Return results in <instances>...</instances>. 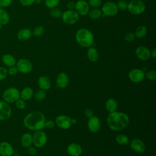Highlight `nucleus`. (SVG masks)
<instances>
[{"label": "nucleus", "instance_id": "1", "mask_svg": "<svg viewBox=\"0 0 156 156\" xmlns=\"http://www.w3.org/2000/svg\"><path fill=\"white\" fill-rule=\"evenodd\" d=\"M107 122L110 129L119 131L127 126L129 123V118L124 113L115 111L110 113L107 116Z\"/></svg>", "mask_w": 156, "mask_h": 156}, {"label": "nucleus", "instance_id": "2", "mask_svg": "<svg viewBox=\"0 0 156 156\" xmlns=\"http://www.w3.org/2000/svg\"><path fill=\"white\" fill-rule=\"evenodd\" d=\"M45 117L38 111H34L27 114L23 119L24 126L31 130H40L44 127Z\"/></svg>", "mask_w": 156, "mask_h": 156}, {"label": "nucleus", "instance_id": "3", "mask_svg": "<svg viewBox=\"0 0 156 156\" xmlns=\"http://www.w3.org/2000/svg\"><path fill=\"white\" fill-rule=\"evenodd\" d=\"M75 37L77 43L83 48H89L94 43L93 34L90 30L85 28L77 30Z\"/></svg>", "mask_w": 156, "mask_h": 156}, {"label": "nucleus", "instance_id": "4", "mask_svg": "<svg viewBox=\"0 0 156 156\" xmlns=\"http://www.w3.org/2000/svg\"><path fill=\"white\" fill-rule=\"evenodd\" d=\"M146 9V5L141 0H132L128 3L127 10L133 15L143 13Z\"/></svg>", "mask_w": 156, "mask_h": 156}, {"label": "nucleus", "instance_id": "5", "mask_svg": "<svg viewBox=\"0 0 156 156\" xmlns=\"http://www.w3.org/2000/svg\"><path fill=\"white\" fill-rule=\"evenodd\" d=\"M20 98L19 90L14 87L7 88L2 94V98L5 102L8 103L14 102Z\"/></svg>", "mask_w": 156, "mask_h": 156}, {"label": "nucleus", "instance_id": "6", "mask_svg": "<svg viewBox=\"0 0 156 156\" xmlns=\"http://www.w3.org/2000/svg\"><path fill=\"white\" fill-rule=\"evenodd\" d=\"M62 19L64 23L68 25L74 24L79 19V15L74 10H68L62 15Z\"/></svg>", "mask_w": 156, "mask_h": 156}, {"label": "nucleus", "instance_id": "7", "mask_svg": "<svg viewBox=\"0 0 156 156\" xmlns=\"http://www.w3.org/2000/svg\"><path fill=\"white\" fill-rule=\"evenodd\" d=\"M102 13L105 16H113L117 14L118 9L116 4L112 1H107L104 3L101 9Z\"/></svg>", "mask_w": 156, "mask_h": 156}, {"label": "nucleus", "instance_id": "8", "mask_svg": "<svg viewBox=\"0 0 156 156\" xmlns=\"http://www.w3.org/2000/svg\"><path fill=\"white\" fill-rule=\"evenodd\" d=\"M47 142L46 133L41 130L36 131L32 136V143L37 147H43Z\"/></svg>", "mask_w": 156, "mask_h": 156}, {"label": "nucleus", "instance_id": "9", "mask_svg": "<svg viewBox=\"0 0 156 156\" xmlns=\"http://www.w3.org/2000/svg\"><path fill=\"white\" fill-rule=\"evenodd\" d=\"M16 68L18 71L27 74L30 73L32 69V64L26 58H21L16 63Z\"/></svg>", "mask_w": 156, "mask_h": 156}, {"label": "nucleus", "instance_id": "10", "mask_svg": "<svg viewBox=\"0 0 156 156\" xmlns=\"http://www.w3.org/2000/svg\"><path fill=\"white\" fill-rule=\"evenodd\" d=\"M12 115L10 106L5 101H0V121L8 119Z\"/></svg>", "mask_w": 156, "mask_h": 156}, {"label": "nucleus", "instance_id": "11", "mask_svg": "<svg viewBox=\"0 0 156 156\" xmlns=\"http://www.w3.org/2000/svg\"><path fill=\"white\" fill-rule=\"evenodd\" d=\"M55 122L57 126L62 129H68L72 124L71 119L64 115L57 116L55 118Z\"/></svg>", "mask_w": 156, "mask_h": 156}, {"label": "nucleus", "instance_id": "12", "mask_svg": "<svg viewBox=\"0 0 156 156\" xmlns=\"http://www.w3.org/2000/svg\"><path fill=\"white\" fill-rule=\"evenodd\" d=\"M75 10L81 16H85L88 13L90 6L85 0H79L75 3Z\"/></svg>", "mask_w": 156, "mask_h": 156}, {"label": "nucleus", "instance_id": "13", "mask_svg": "<svg viewBox=\"0 0 156 156\" xmlns=\"http://www.w3.org/2000/svg\"><path fill=\"white\" fill-rule=\"evenodd\" d=\"M145 77L144 71L140 69H132L129 73V79L135 83H139L142 82Z\"/></svg>", "mask_w": 156, "mask_h": 156}, {"label": "nucleus", "instance_id": "14", "mask_svg": "<svg viewBox=\"0 0 156 156\" xmlns=\"http://www.w3.org/2000/svg\"><path fill=\"white\" fill-rule=\"evenodd\" d=\"M135 54L139 59L147 60L151 57V51L146 46H140L135 49Z\"/></svg>", "mask_w": 156, "mask_h": 156}, {"label": "nucleus", "instance_id": "15", "mask_svg": "<svg viewBox=\"0 0 156 156\" xmlns=\"http://www.w3.org/2000/svg\"><path fill=\"white\" fill-rule=\"evenodd\" d=\"M13 149L12 145L7 142L0 143V155L1 156H12L13 155Z\"/></svg>", "mask_w": 156, "mask_h": 156}, {"label": "nucleus", "instance_id": "16", "mask_svg": "<svg viewBox=\"0 0 156 156\" xmlns=\"http://www.w3.org/2000/svg\"><path fill=\"white\" fill-rule=\"evenodd\" d=\"M88 127L91 132H97L101 129V121L99 118L93 116L88 121Z\"/></svg>", "mask_w": 156, "mask_h": 156}, {"label": "nucleus", "instance_id": "17", "mask_svg": "<svg viewBox=\"0 0 156 156\" xmlns=\"http://www.w3.org/2000/svg\"><path fill=\"white\" fill-rule=\"evenodd\" d=\"M130 147L136 152L143 153L145 151L146 146L144 143L138 138L133 139L130 143Z\"/></svg>", "mask_w": 156, "mask_h": 156}, {"label": "nucleus", "instance_id": "18", "mask_svg": "<svg viewBox=\"0 0 156 156\" xmlns=\"http://www.w3.org/2000/svg\"><path fill=\"white\" fill-rule=\"evenodd\" d=\"M69 82L68 75L65 73H60L56 78L57 86L60 88H65L67 87Z\"/></svg>", "mask_w": 156, "mask_h": 156}, {"label": "nucleus", "instance_id": "19", "mask_svg": "<svg viewBox=\"0 0 156 156\" xmlns=\"http://www.w3.org/2000/svg\"><path fill=\"white\" fill-rule=\"evenodd\" d=\"M66 151L71 156H79L82 153V147L77 143H71L67 147Z\"/></svg>", "mask_w": 156, "mask_h": 156}, {"label": "nucleus", "instance_id": "20", "mask_svg": "<svg viewBox=\"0 0 156 156\" xmlns=\"http://www.w3.org/2000/svg\"><path fill=\"white\" fill-rule=\"evenodd\" d=\"M38 87L43 90H46L51 87V81L46 76H41L38 79Z\"/></svg>", "mask_w": 156, "mask_h": 156}, {"label": "nucleus", "instance_id": "21", "mask_svg": "<svg viewBox=\"0 0 156 156\" xmlns=\"http://www.w3.org/2000/svg\"><path fill=\"white\" fill-rule=\"evenodd\" d=\"M32 35V32L29 29H22L17 34V38L21 41H26L30 38Z\"/></svg>", "mask_w": 156, "mask_h": 156}, {"label": "nucleus", "instance_id": "22", "mask_svg": "<svg viewBox=\"0 0 156 156\" xmlns=\"http://www.w3.org/2000/svg\"><path fill=\"white\" fill-rule=\"evenodd\" d=\"M87 57L92 62H96L99 58V53L96 48L93 47H89L87 50Z\"/></svg>", "mask_w": 156, "mask_h": 156}, {"label": "nucleus", "instance_id": "23", "mask_svg": "<svg viewBox=\"0 0 156 156\" xmlns=\"http://www.w3.org/2000/svg\"><path fill=\"white\" fill-rule=\"evenodd\" d=\"M21 145L24 147H29L32 143V136L29 133H24L21 138Z\"/></svg>", "mask_w": 156, "mask_h": 156}, {"label": "nucleus", "instance_id": "24", "mask_svg": "<svg viewBox=\"0 0 156 156\" xmlns=\"http://www.w3.org/2000/svg\"><path fill=\"white\" fill-rule=\"evenodd\" d=\"M2 61L3 63L9 67L15 66L16 64L15 58L11 54H4L2 57Z\"/></svg>", "mask_w": 156, "mask_h": 156}, {"label": "nucleus", "instance_id": "25", "mask_svg": "<svg viewBox=\"0 0 156 156\" xmlns=\"http://www.w3.org/2000/svg\"><path fill=\"white\" fill-rule=\"evenodd\" d=\"M34 94L33 90L30 87H25L20 93V97L24 101H27L32 98Z\"/></svg>", "mask_w": 156, "mask_h": 156}, {"label": "nucleus", "instance_id": "26", "mask_svg": "<svg viewBox=\"0 0 156 156\" xmlns=\"http://www.w3.org/2000/svg\"><path fill=\"white\" fill-rule=\"evenodd\" d=\"M117 107H118V104H117V102L116 101L113 99V98H110L108 99L106 102H105V108H106V110L110 112V113H112V112H115L116 110L117 109Z\"/></svg>", "mask_w": 156, "mask_h": 156}, {"label": "nucleus", "instance_id": "27", "mask_svg": "<svg viewBox=\"0 0 156 156\" xmlns=\"http://www.w3.org/2000/svg\"><path fill=\"white\" fill-rule=\"evenodd\" d=\"M147 33V29L146 26L141 25L138 26L135 32V35L138 38H142L144 37Z\"/></svg>", "mask_w": 156, "mask_h": 156}, {"label": "nucleus", "instance_id": "28", "mask_svg": "<svg viewBox=\"0 0 156 156\" xmlns=\"http://www.w3.org/2000/svg\"><path fill=\"white\" fill-rule=\"evenodd\" d=\"M102 14L101 10L98 8H93L88 12L89 17L92 20H98L101 16Z\"/></svg>", "mask_w": 156, "mask_h": 156}, {"label": "nucleus", "instance_id": "29", "mask_svg": "<svg viewBox=\"0 0 156 156\" xmlns=\"http://www.w3.org/2000/svg\"><path fill=\"white\" fill-rule=\"evenodd\" d=\"M9 13L5 10L0 9V24L5 25L9 23Z\"/></svg>", "mask_w": 156, "mask_h": 156}, {"label": "nucleus", "instance_id": "30", "mask_svg": "<svg viewBox=\"0 0 156 156\" xmlns=\"http://www.w3.org/2000/svg\"><path fill=\"white\" fill-rule=\"evenodd\" d=\"M116 141L120 145H127L129 144V138L124 135H118L116 137Z\"/></svg>", "mask_w": 156, "mask_h": 156}, {"label": "nucleus", "instance_id": "31", "mask_svg": "<svg viewBox=\"0 0 156 156\" xmlns=\"http://www.w3.org/2000/svg\"><path fill=\"white\" fill-rule=\"evenodd\" d=\"M62 11L60 9L57 7H54L53 9H51V10L50 12L51 16L54 18H58L62 16Z\"/></svg>", "mask_w": 156, "mask_h": 156}, {"label": "nucleus", "instance_id": "32", "mask_svg": "<svg viewBox=\"0 0 156 156\" xmlns=\"http://www.w3.org/2000/svg\"><path fill=\"white\" fill-rule=\"evenodd\" d=\"M60 2V0H45V5L49 9H53L57 7Z\"/></svg>", "mask_w": 156, "mask_h": 156}, {"label": "nucleus", "instance_id": "33", "mask_svg": "<svg viewBox=\"0 0 156 156\" xmlns=\"http://www.w3.org/2000/svg\"><path fill=\"white\" fill-rule=\"evenodd\" d=\"M35 99L37 101H43L46 97V92L43 90L37 91L34 95Z\"/></svg>", "mask_w": 156, "mask_h": 156}, {"label": "nucleus", "instance_id": "34", "mask_svg": "<svg viewBox=\"0 0 156 156\" xmlns=\"http://www.w3.org/2000/svg\"><path fill=\"white\" fill-rule=\"evenodd\" d=\"M44 32V28L41 26H38L34 29L32 31V34L35 36L40 37V36H41Z\"/></svg>", "mask_w": 156, "mask_h": 156}, {"label": "nucleus", "instance_id": "35", "mask_svg": "<svg viewBox=\"0 0 156 156\" xmlns=\"http://www.w3.org/2000/svg\"><path fill=\"white\" fill-rule=\"evenodd\" d=\"M116 5H117L118 10L124 11L127 9L128 2L125 0H119Z\"/></svg>", "mask_w": 156, "mask_h": 156}, {"label": "nucleus", "instance_id": "36", "mask_svg": "<svg viewBox=\"0 0 156 156\" xmlns=\"http://www.w3.org/2000/svg\"><path fill=\"white\" fill-rule=\"evenodd\" d=\"M145 76L148 80L155 81L156 79V72L155 70H149L146 73Z\"/></svg>", "mask_w": 156, "mask_h": 156}, {"label": "nucleus", "instance_id": "37", "mask_svg": "<svg viewBox=\"0 0 156 156\" xmlns=\"http://www.w3.org/2000/svg\"><path fill=\"white\" fill-rule=\"evenodd\" d=\"M88 5L93 8H98L102 4V0H88Z\"/></svg>", "mask_w": 156, "mask_h": 156}, {"label": "nucleus", "instance_id": "38", "mask_svg": "<svg viewBox=\"0 0 156 156\" xmlns=\"http://www.w3.org/2000/svg\"><path fill=\"white\" fill-rule=\"evenodd\" d=\"M16 106L19 109H24L26 107V102L22 99H18L17 101H15Z\"/></svg>", "mask_w": 156, "mask_h": 156}, {"label": "nucleus", "instance_id": "39", "mask_svg": "<svg viewBox=\"0 0 156 156\" xmlns=\"http://www.w3.org/2000/svg\"><path fill=\"white\" fill-rule=\"evenodd\" d=\"M136 37L133 32H128L124 36V40L127 41H133L135 39Z\"/></svg>", "mask_w": 156, "mask_h": 156}, {"label": "nucleus", "instance_id": "40", "mask_svg": "<svg viewBox=\"0 0 156 156\" xmlns=\"http://www.w3.org/2000/svg\"><path fill=\"white\" fill-rule=\"evenodd\" d=\"M7 73V70L5 68L0 67V81L6 78Z\"/></svg>", "mask_w": 156, "mask_h": 156}, {"label": "nucleus", "instance_id": "41", "mask_svg": "<svg viewBox=\"0 0 156 156\" xmlns=\"http://www.w3.org/2000/svg\"><path fill=\"white\" fill-rule=\"evenodd\" d=\"M18 72V70L16 68V66H10L9 69V70L7 71V73L10 76H14L15 74H17V73Z\"/></svg>", "mask_w": 156, "mask_h": 156}, {"label": "nucleus", "instance_id": "42", "mask_svg": "<svg viewBox=\"0 0 156 156\" xmlns=\"http://www.w3.org/2000/svg\"><path fill=\"white\" fill-rule=\"evenodd\" d=\"M13 0H0V7H8L12 3Z\"/></svg>", "mask_w": 156, "mask_h": 156}, {"label": "nucleus", "instance_id": "43", "mask_svg": "<svg viewBox=\"0 0 156 156\" xmlns=\"http://www.w3.org/2000/svg\"><path fill=\"white\" fill-rule=\"evenodd\" d=\"M21 4L23 6H30L33 4L35 2V0H20Z\"/></svg>", "mask_w": 156, "mask_h": 156}, {"label": "nucleus", "instance_id": "44", "mask_svg": "<svg viewBox=\"0 0 156 156\" xmlns=\"http://www.w3.org/2000/svg\"><path fill=\"white\" fill-rule=\"evenodd\" d=\"M44 127H47L48 129H51L54 127V122L52 120H48L45 121L44 122Z\"/></svg>", "mask_w": 156, "mask_h": 156}, {"label": "nucleus", "instance_id": "45", "mask_svg": "<svg viewBox=\"0 0 156 156\" xmlns=\"http://www.w3.org/2000/svg\"><path fill=\"white\" fill-rule=\"evenodd\" d=\"M27 152L30 155H32V156L35 155L37 153L36 149L34 147H32V146H29V147H27Z\"/></svg>", "mask_w": 156, "mask_h": 156}, {"label": "nucleus", "instance_id": "46", "mask_svg": "<svg viewBox=\"0 0 156 156\" xmlns=\"http://www.w3.org/2000/svg\"><path fill=\"white\" fill-rule=\"evenodd\" d=\"M93 114H94V113H93V110L91 109V108H87L85 110V116L87 117V118H91V117H92L93 116Z\"/></svg>", "mask_w": 156, "mask_h": 156}, {"label": "nucleus", "instance_id": "47", "mask_svg": "<svg viewBox=\"0 0 156 156\" xmlns=\"http://www.w3.org/2000/svg\"><path fill=\"white\" fill-rule=\"evenodd\" d=\"M66 7L68 10H74L75 8V3L73 1H69L67 3Z\"/></svg>", "mask_w": 156, "mask_h": 156}, {"label": "nucleus", "instance_id": "48", "mask_svg": "<svg viewBox=\"0 0 156 156\" xmlns=\"http://www.w3.org/2000/svg\"><path fill=\"white\" fill-rule=\"evenodd\" d=\"M151 56H152L154 58H156V50H155V49H154L151 52Z\"/></svg>", "mask_w": 156, "mask_h": 156}, {"label": "nucleus", "instance_id": "49", "mask_svg": "<svg viewBox=\"0 0 156 156\" xmlns=\"http://www.w3.org/2000/svg\"><path fill=\"white\" fill-rule=\"evenodd\" d=\"M34 2L37 4H40L41 2V0H35Z\"/></svg>", "mask_w": 156, "mask_h": 156}, {"label": "nucleus", "instance_id": "50", "mask_svg": "<svg viewBox=\"0 0 156 156\" xmlns=\"http://www.w3.org/2000/svg\"><path fill=\"white\" fill-rule=\"evenodd\" d=\"M1 27H2V24H0V30H1Z\"/></svg>", "mask_w": 156, "mask_h": 156}, {"label": "nucleus", "instance_id": "51", "mask_svg": "<svg viewBox=\"0 0 156 156\" xmlns=\"http://www.w3.org/2000/svg\"><path fill=\"white\" fill-rule=\"evenodd\" d=\"M13 156H21V155H14Z\"/></svg>", "mask_w": 156, "mask_h": 156}, {"label": "nucleus", "instance_id": "52", "mask_svg": "<svg viewBox=\"0 0 156 156\" xmlns=\"http://www.w3.org/2000/svg\"><path fill=\"white\" fill-rule=\"evenodd\" d=\"M118 1H119V0H118Z\"/></svg>", "mask_w": 156, "mask_h": 156}]
</instances>
